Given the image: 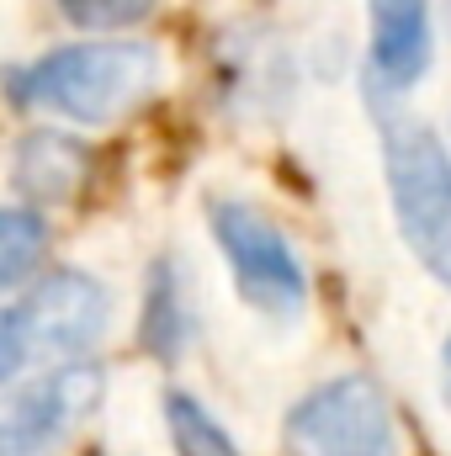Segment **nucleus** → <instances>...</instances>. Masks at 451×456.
<instances>
[{"label":"nucleus","mask_w":451,"mask_h":456,"mask_svg":"<svg viewBox=\"0 0 451 456\" xmlns=\"http://www.w3.org/2000/svg\"><path fill=\"white\" fill-rule=\"evenodd\" d=\"M160 80V53L149 43H75L32 69L11 75L16 107H43L70 122H112L138 107Z\"/></svg>","instance_id":"1"},{"label":"nucleus","mask_w":451,"mask_h":456,"mask_svg":"<svg viewBox=\"0 0 451 456\" xmlns=\"http://www.w3.org/2000/svg\"><path fill=\"white\" fill-rule=\"evenodd\" d=\"M107 330V287L86 271H53L0 319V382L16 387L27 361L86 355Z\"/></svg>","instance_id":"2"},{"label":"nucleus","mask_w":451,"mask_h":456,"mask_svg":"<svg viewBox=\"0 0 451 456\" xmlns=\"http://www.w3.org/2000/svg\"><path fill=\"white\" fill-rule=\"evenodd\" d=\"M382 165L409 249L451 292V154L430 127L409 117H382Z\"/></svg>","instance_id":"3"},{"label":"nucleus","mask_w":451,"mask_h":456,"mask_svg":"<svg viewBox=\"0 0 451 456\" xmlns=\"http://www.w3.org/2000/svg\"><path fill=\"white\" fill-rule=\"evenodd\" d=\"M287 456H404L393 409L372 377H335L287 414Z\"/></svg>","instance_id":"4"},{"label":"nucleus","mask_w":451,"mask_h":456,"mask_svg":"<svg viewBox=\"0 0 451 456\" xmlns=\"http://www.w3.org/2000/svg\"><path fill=\"white\" fill-rule=\"evenodd\" d=\"M213 233L234 265L244 303L271 319H298V308L308 303V276H303V260L292 255L287 233L244 202H213Z\"/></svg>","instance_id":"5"},{"label":"nucleus","mask_w":451,"mask_h":456,"mask_svg":"<svg viewBox=\"0 0 451 456\" xmlns=\"http://www.w3.org/2000/svg\"><path fill=\"white\" fill-rule=\"evenodd\" d=\"M102 398V366L96 361H70L48 371L43 382L11 393L5 419H0V456H48Z\"/></svg>","instance_id":"6"},{"label":"nucleus","mask_w":451,"mask_h":456,"mask_svg":"<svg viewBox=\"0 0 451 456\" xmlns=\"http://www.w3.org/2000/svg\"><path fill=\"white\" fill-rule=\"evenodd\" d=\"M430 64V5L425 0H372V80L382 91H409Z\"/></svg>","instance_id":"7"},{"label":"nucleus","mask_w":451,"mask_h":456,"mask_svg":"<svg viewBox=\"0 0 451 456\" xmlns=\"http://www.w3.org/2000/svg\"><path fill=\"white\" fill-rule=\"evenodd\" d=\"M86 143H75L70 133H27L11 159V181L27 202H70L86 186Z\"/></svg>","instance_id":"8"},{"label":"nucleus","mask_w":451,"mask_h":456,"mask_svg":"<svg viewBox=\"0 0 451 456\" xmlns=\"http://www.w3.org/2000/svg\"><path fill=\"white\" fill-rule=\"evenodd\" d=\"M192 340V303H186V276L181 265L165 255L154 260L149 271V292H144V330H138V345L154 355V361H176Z\"/></svg>","instance_id":"9"},{"label":"nucleus","mask_w":451,"mask_h":456,"mask_svg":"<svg viewBox=\"0 0 451 456\" xmlns=\"http://www.w3.org/2000/svg\"><path fill=\"white\" fill-rule=\"evenodd\" d=\"M43 249H48V224H43V213L27 208V202H11V208L0 213V287L16 292V287L37 271Z\"/></svg>","instance_id":"10"},{"label":"nucleus","mask_w":451,"mask_h":456,"mask_svg":"<svg viewBox=\"0 0 451 456\" xmlns=\"http://www.w3.org/2000/svg\"><path fill=\"white\" fill-rule=\"evenodd\" d=\"M165 425H170L176 456H239L234 441L224 436V425L192 393H165Z\"/></svg>","instance_id":"11"},{"label":"nucleus","mask_w":451,"mask_h":456,"mask_svg":"<svg viewBox=\"0 0 451 456\" xmlns=\"http://www.w3.org/2000/svg\"><path fill=\"white\" fill-rule=\"evenodd\" d=\"M59 11L86 32H112V27L144 21L154 11V0H59Z\"/></svg>","instance_id":"12"},{"label":"nucleus","mask_w":451,"mask_h":456,"mask_svg":"<svg viewBox=\"0 0 451 456\" xmlns=\"http://www.w3.org/2000/svg\"><path fill=\"white\" fill-rule=\"evenodd\" d=\"M441 382H447V403H451V340H447V355H441Z\"/></svg>","instance_id":"13"}]
</instances>
